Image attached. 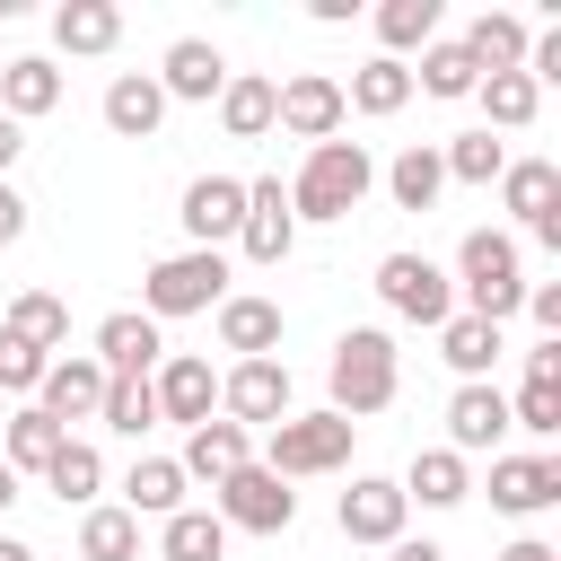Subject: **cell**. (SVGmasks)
Wrapping results in <instances>:
<instances>
[{
	"label": "cell",
	"mask_w": 561,
	"mask_h": 561,
	"mask_svg": "<svg viewBox=\"0 0 561 561\" xmlns=\"http://www.w3.org/2000/svg\"><path fill=\"white\" fill-rule=\"evenodd\" d=\"M438 167H447V184H491V175L508 167V149H500L491 131H465V140L438 149Z\"/></svg>",
	"instance_id": "obj_41"
},
{
	"label": "cell",
	"mask_w": 561,
	"mask_h": 561,
	"mask_svg": "<svg viewBox=\"0 0 561 561\" xmlns=\"http://www.w3.org/2000/svg\"><path fill=\"white\" fill-rule=\"evenodd\" d=\"M456 272H465V316H482V324H508V316L526 307V280H517V237H500V228H473V237L456 245Z\"/></svg>",
	"instance_id": "obj_4"
},
{
	"label": "cell",
	"mask_w": 561,
	"mask_h": 561,
	"mask_svg": "<svg viewBox=\"0 0 561 561\" xmlns=\"http://www.w3.org/2000/svg\"><path fill=\"white\" fill-rule=\"evenodd\" d=\"M158 88H167V96H184V105H210V96L228 88V61H219V44H202V35H175V44H167V70H158Z\"/></svg>",
	"instance_id": "obj_18"
},
{
	"label": "cell",
	"mask_w": 561,
	"mask_h": 561,
	"mask_svg": "<svg viewBox=\"0 0 561 561\" xmlns=\"http://www.w3.org/2000/svg\"><path fill=\"white\" fill-rule=\"evenodd\" d=\"M500 202H508L526 228L561 219V167H552V158H508V167H500Z\"/></svg>",
	"instance_id": "obj_21"
},
{
	"label": "cell",
	"mask_w": 561,
	"mask_h": 561,
	"mask_svg": "<svg viewBox=\"0 0 561 561\" xmlns=\"http://www.w3.org/2000/svg\"><path fill=\"white\" fill-rule=\"evenodd\" d=\"M289 517H298V491H289L280 473L237 465V473L219 482V526H245V535H289Z\"/></svg>",
	"instance_id": "obj_7"
},
{
	"label": "cell",
	"mask_w": 561,
	"mask_h": 561,
	"mask_svg": "<svg viewBox=\"0 0 561 561\" xmlns=\"http://www.w3.org/2000/svg\"><path fill=\"white\" fill-rule=\"evenodd\" d=\"M394 386H403V368H394V333L351 324V333L333 342V412L359 430L368 412H386V403H394Z\"/></svg>",
	"instance_id": "obj_2"
},
{
	"label": "cell",
	"mask_w": 561,
	"mask_h": 561,
	"mask_svg": "<svg viewBox=\"0 0 561 561\" xmlns=\"http://www.w3.org/2000/svg\"><path fill=\"white\" fill-rule=\"evenodd\" d=\"M561 500V456H491V508L535 517Z\"/></svg>",
	"instance_id": "obj_16"
},
{
	"label": "cell",
	"mask_w": 561,
	"mask_h": 561,
	"mask_svg": "<svg viewBox=\"0 0 561 561\" xmlns=\"http://www.w3.org/2000/svg\"><path fill=\"white\" fill-rule=\"evenodd\" d=\"M412 88H430V96H473V88H482V70H473V53H465V44H421Z\"/></svg>",
	"instance_id": "obj_38"
},
{
	"label": "cell",
	"mask_w": 561,
	"mask_h": 561,
	"mask_svg": "<svg viewBox=\"0 0 561 561\" xmlns=\"http://www.w3.org/2000/svg\"><path fill=\"white\" fill-rule=\"evenodd\" d=\"M508 430H535V438H561V386H543V377H526V386H517V403H508Z\"/></svg>",
	"instance_id": "obj_42"
},
{
	"label": "cell",
	"mask_w": 561,
	"mask_h": 561,
	"mask_svg": "<svg viewBox=\"0 0 561 561\" xmlns=\"http://www.w3.org/2000/svg\"><path fill=\"white\" fill-rule=\"evenodd\" d=\"M44 482L61 491V508H70V500L88 508V500L105 491V456H96L88 438H61V447H53V465H44Z\"/></svg>",
	"instance_id": "obj_34"
},
{
	"label": "cell",
	"mask_w": 561,
	"mask_h": 561,
	"mask_svg": "<svg viewBox=\"0 0 561 561\" xmlns=\"http://www.w3.org/2000/svg\"><path fill=\"white\" fill-rule=\"evenodd\" d=\"M114 35H123V9L114 0H61L53 9V44L61 53H114Z\"/></svg>",
	"instance_id": "obj_28"
},
{
	"label": "cell",
	"mask_w": 561,
	"mask_h": 561,
	"mask_svg": "<svg viewBox=\"0 0 561 561\" xmlns=\"http://www.w3.org/2000/svg\"><path fill=\"white\" fill-rule=\"evenodd\" d=\"M175 219H184V237H193V245H210V254H219V245L237 237V219H245V184H237V175H193Z\"/></svg>",
	"instance_id": "obj_12"
},
{
	"label": "cell",
	"mask_w": 561,
	"mask_h": 561,
	"mask_svg": "<svg viewBox=\"0 0 561 561\" xmlns=\"http://www.w3.org/2000/svg\"><path fill=\"white\" fill-rule=\"evenodd\" d=\"M386 193H394L403 210H430V202L447 193V167H438V149H430V140H412V149L386 167Z\"/></svg>",
	"instance_id": "obj_33"
},
{
	"label": "cell",
	"mask_w": 561,
	"mask_h": 561,
	"mask_svg": "<svg viewBox=\"0 0 561 561\" xmlns=\"http://www.w3.org/2000/svg\"><path fill=\"white\" fill-rule=\"evenodd\" d=\"M368 184H377V158L359 140H316L289 184V219H351L368 202Z\"/></svg>",
	"instance_id": "obj_1"
},
{
	"label": "cell",
	"mask_w": 561,
	"mask_h": 561,
	"mask_svg": "<svg viewBox=\"0 0 561 561\" xmlns=\"http://www.w3.org/2000/svg\"><path fill=\"white\" fill-rule=\"evenodd\" d=\"M26 237V202H18V184H0V245H18Z\"/></svg>",
	"instance_id": "obj_45"
},
{
	"label": "cell",
	"mask_w": 561,
	"mask_h": 561,
	"mask_svg": "<svg viewBox=\"0 0 561 561\" xmlns=\"http://www.w3.org/2000/svg\"><path fill=\"white\" fill-rule=\"evenodd\" d=\"M342 114H351L342 105V79H324V70H298L289 88H272V123L289 140H307V149L316 140H342Z\"/></svg>",
	"instance_id": "obj_8"
},
{
	"label": "cell",
	"mask_w": 561,
	"mask_h": 561,
	"mask_svg": "<svg viewBox=\"0 0 561 561\" xmlns=\"http://www.w3.org/2000/svg\"><path fill=\"white\" fill-rule=\"evenodd\" d=\"M149 394H158V421H184V430H202V421H210V403H219V377H210V359H193V351H167V359L149 368Z\"/></svg>",
	"instance_id": "obj_10"
},
{
	"label": "cell",
	"mask_w": 561,
	"mask_h": 561,
	"mask_svg": "<svg viewBox=\"0 0 561 561\" xmlns=\"http://www.w3.org/2000/svg\"><path fill=\"white\" fill-rule=\"evenodd\" d=\"M96 421H105V430H123V438L158 430V394H149V377H105V403H96Z\"/></svg>",
	"instance_id": "obj_40"
},
{
	"label": "cell",
	"mask_w": 561,
	"mask_h": 561,
	"mask_svg": "<svg viewBox=\"0 0 561 561\" xmlns=\"http://www.w3.org/2000/svg\"><path fill=\"white\" fill-rule=\"evenodd\" d=\"M500 561H561V552H552V543H543V535H517V543H508V552H500Z\"/></svg>",
	"instance_id": "obj_49"
},
{
	"label": "cell",
	"mask_w": 561,
	"mask_h": 561,
	"mask_svg": "<svg viewBox=\"0 0 561 561\" xmlns=\"http://www.w3.org/2000/svg\"><path fill=\"white\" fill-rule=\"evenodd\" d=\"M351 421L342 412H289V421H272V447H263V473H280V482H298V473H333V465H351Z\"/></svg>",
	"instance_id": "obj_5"
},
{
	"label": "cell",
	"mask_w": 561,
	"mask_h": 561,
	"mask_svg": "<svg viewBox=\"0 0 561 561\" xmlns=\"http://www.w3.org/2000/svg\"><path fill=\"white\" fill-rule=\"evenodd\" d=\"M377 44H386V61H403L412 44H438V0H386L377 9Z\"/></svg>",
	"instance_id": "obj_37"
},
{
	"label": "cell",
	"mask_w": 561,
	"mask_h": 561,
	"mask_svg": "<svg viewBox=\"0 0 561 561\" xmlns=\"http://www.w3.org/2000/svg\"><path fill=\"white\" fill-rule=\"evenodd\" d=\"M219 351L272 359V351H280V307H272V298H219Z\"/></svg>",
	"instance_id": "obj_25"
},
{
	"label": "cell",
	"mask_w": 561,
	"mask_h": 561,
	"mask_svg": "<svg viewBox=\"0 0 561 561\" xmlns=\"http://www.w3.org/2000/svg\"><path fill=\"white\" fill-rule=\"evenodd\" d=\"M394 491H403V500H421V508H456V500L473 491V473H465V456H456V447H421V456H412V473H403Z\"/></svg>",
	"instance_id": "obj_27"
},
{
	"label": "cell",
	"mask_w": 561,
	"mask_h": 561,
	"mask_svg": "<svg viewBox=\"0 0 561 561\" xmlns=\"http://www.w3.org/2000/svg\"><path fill=\"white\" fill-rule=\"evenodd\" d=\"M44 368H53L44 351H26L18 333H0V394H35V386H44Z\"/></svg>",
	"instance_id": "obj_43"
},
{
	"label": "cell",
	"mask_w": 561,
	"mask_h": 561,
	"mask_svg": "<svg viewBox=\"0 0 561 561\" xmlns=\"http://www.w3.org/2000/svg\"><path fill=\"white\" fill-rule=\"evenodd\" d=\"M123 508H131V517H175V508H184V465H175V456H140V465L123 473Z\"/></svg>",
	"instance_id": "obj_31"
},
{
	"label": "cell",
	"mask_w": 561,
	"mask_h": 561,
	"mask_svg": "<svg viewBox=\"0 0 561 561\" xmlns=\"http://www.w3.org/2000/svg\"><path fill=\"white\" fill-rule=\"evenodd\" d=\"M0 561H35V552H26V543H18V535H0Z\"/></svg>",
	"instance_id": "obj_50"
},
{
	"label": "cell",
	"mask_w": 561,
	"mask_h": 561,
	"mask_svg": "<svg viewBox=\"0 0 561 561\" xmlns=\"http://www.w3.org/2000/svg\"><path fill=\"white\" fill-rule=\"evenodd\" d=\"M237 245H245V263H289V245H298V219H289V193H280V175L245 184V219H237Z\"/></svg>",
	"instance_id": "obj_11"
},
{
	"label": "cell",
	"mask_w": 561,
	"mask_h": 561,
	"mask_svg": "<svg viewBox=\"0 0 561 561\" xmlns=\"http://www.w3.org/2000/svg\"><path fill=\"white\" fill-rule=\"evenodd\" d=\"M438 359L473 386V377H491L500 368V324H482V316H447L438 324Z\"/></svg>",
	"instance_id": "obj_30"
},
{
	"label": "cell",
	"mask_w": 561,
	"mask_h": 561,
	"mask_svg": "<svg viewBox=\"0 0 561 561\" xmlns=\"http://www.w3.org/2000/svg\"><path fill=\"white\" fill-rule=\"evenodd\" d=\"M105 377H149L158 359H167V342H158V324L140 316V307H123V316H105L96 324V351H88Z\"/></svg>",
	"instance_id": "obj_14"
},
{
	"label": "cell",
	"mask_w": 561,
	"mask_h": 561,
	"mask_svg": "<svg viewBox=\"0 0 561 561\" xmlns=\"http://www.w3.org/2000/svg\"><path fill=\"white\" fill-rule=\"evenodd\" d=\"M158 123H167V88H158L149 70H123V79L105 88V131H114V140H149Z\"/></svg>",
	"instance_id": "obj_20"
},
{
	"label": "cell",
	"mask_w": 561,
	"mask_h": 561,
	"mask_svg": "<svg viewBox=\"0 0 561 561\" xmlns=\"http://www.w3.org/2000/svg\"><path fill=\"white\" fill-rule=\"evenodd\" d=\"M18 149H26V123H9V114H0V184H9V167H18Z\"/></svg>",
	"instance_id": "obj_48"
},
{
	"label": "cell",
	"mask_w": 561,
	"mask_h": 561,
	"mask_svg": "<svg viewBox=\"0 0 561 561\" xmlns=\"http://www.w3.org/2000/svg\"><path fill=\"white\" fill-rule=\"evenodd\" d=\"M96 403H105V368H96L88 351L53 359V368H44V386H35V412H53L61 430H70V421H96Z\"/></svg>",
	"instance_id": "obj_15"
},
{
	"label": "cell",
	"mask_w": 561,
	"mask_h": 561,
	"mask_svg": "<svg viewBox=\"0 0 561 561\" xmlns=\"http://www.w3.org/2000/svg\"><path fill=\"white\" fill-rule=\"evenodd\" d=\"M158 552H167V561H219V552H228V526H219L210 508H175V517L158 526Z\"/></svg>",
	"instance_id": "obj_36"
},
{
	"label": "cell",
	"mask_w": 561,
	"mask_h": 561,
	"mask_svg": "<svg viewBox=\"0 0 561 561\" xmlns=\"http://www.w3.org/2000/svg\"><path fill=\"white\" fill-rule=\"evenodd\" d=\"M219 298H228V254H210V245H184V254H167V263L140 272V316H149V324L202 316V307H219Z\"/></svg>",
	"instance_id": "obj_3"
},
{
	"label": "cell",
	"mask_w": 561,
	"mask_h": 561,
	"mask_svg": "<svg viewBox=\"0 0 561 561\" xmlns=\"http://www.w3.org/2000/svg\"><path fill=\"white\" fill-rule=\"evenodd\" d=\"M0 421H9V412H0Z\"/></svg>",
	"instance_id": "obj_52"
},
{
	"label": "cell",
	"mask_w": 561,
	"mask_h": 561,
	"mask_svg": "<svg viewBox=\"0 0 561 561\" xmlns=\"http://www.w3.org/2000/svg\"><path fill=\"white\" fill-rule=\"evenodd\" d=\"M473 96H482V114H491L500 131H526V123H535V96H543V88H535L526 70H491V79H482Z\"/></svg>",
	"instance_id": "obj_39"
},
{
	"label": "cell",
	"mask_w": 561,
	"mask_h": 561,
	"mask_svg": "<svg viewBox=\"0 0 561 561\" xmlns=\"http://www.w3.org/2000/svg\"><path fill=\"white\" fill-rule=\"evenodd\" d=\"M175 465H184V482H228L237 465H254V438H245L237 421H202V430L184 438Z\"/></svg>",
	"instance_id": "obj_23"
},
{
	"label": "cell",
	"mask_w": 561,
	"mask_h": 561,
	"mask_svg": "<svg viewBox=\"0 0 561 561\" xmlns=\"http://www.w3.org/2000/svg\"><path fill=\"white\" fill-rule=\"evenodd\" d=\"M526 377H543V386H561V342H543V351H526Z\"/></svg>",
	"instance_id": "obj_47"
},
{
	"label": "cell",
	"mask_w": 561,
	"mask_h": 561,
	"mask_svg": "<svg viewBox=\"0 0 561 561\" xmlns=\"http://www.w3.org/2000/svg\"><path fill=\"white\" fill-rule=\"evenodd\" d=\"M9 500H18V473H9V465H0V508H9Z\"/></svg>",
	"instance_id": "obj_51"
},
{
	"label": "cell",
	"mask_w": 561,
	"mask_h": 561,
	"mask_svg": "<svg viewBox=\"0 0 561 561\" xmlns=\"http://www.w3.org/2000/svg\"><path fill=\"white\" fill-rule=\"evenodd\" d=\"M403 508H412V500H403L386 473H359V482L342 491V508H333V517H342V535H351V543H394V535H403Z\"/></svg>",
	"instance_id": "obj_17"
},
{
	"label": "cell",
	"mask_w": 561,
	"mask_h": 561,
	"mask_svg": "<svg viewBox=\"0 0 561 561\" xmlns=\"http://www.w3.org/2000/svg\"><path fill=\"white\" fill-rule=\"evenodd\" d=\"M342 105H359L368 123L403 114V105H412V61H386V53H377V61H359V70H351V88H342Z\"/></svg>",
	"instance_id": "obj_26"
},
{
	"label": "cell",
	"mask_w": 561,
	"mask_h": 561,
	"mask_svg": "<svg viewBox=\"0 0 561 561\" xmlns=\"http://www.w3.org/2000/svg\"><path fill=\"white\" fill-rule=\"evenodd\" d=\"M61 438H70V430H61L53 412H35V403H18V412L0 421V465H9L18 482H26V473H44V465H53V447H61Z\"/></svg>",
	"instance_id": "obj_22"
},
{
	"label": "cell",
	"mask_w": 561,
	"mask_h": 561,
	"mask_svg": "<svg viewBox=\"0 0 561 561\" xmlns=\"http://www.w3.org/2000/svg\"><path fill=\"white\" fill-rule=\"evenodd\" d=\"M456 44H465V53H473V70L491 79V70H526V44H535V35H526V18H508V9H482V18H473Z\"/></svg>",
	"instance_id": "obj_24"
},
{
	"label": "cell",
	"mask_w": 561,
	"mask_h": 561,
	"mask_svg": "<svg viewBox=\"0 0 561 561\" xmlns=\"http://www.w3.org/2000/svg\"><path fill=\"white\" fill-rule=\"evenodd\" d=\"M386 561H447V552H438L430 535H394V543H386Z\"/></svg>",
	"instance_id": "obj_46"
},
{
	"label": "cell",
	"mask_w": 561,
	"mask_h": 561,
	"mask_svg": "<svg viewBox=\"0 0 561 561\" xmlns=\"http://www.w3.org/2000/svg\"><path fill=\"white\" fill-rule=\"evenodd\" d=\"M219 412L237 421V430H272V421H289V368L280 359H237L228 377H219Z\"/></svg>",
	"instance_id": "obj_9"
},
{
	"label": "cell",
	"mask_w": 561,
	"mask_h": 561,
	"mask_svg": "<svg viewBox=\"0 0 561 561\" xmlns=\"http://www.w3.org/2000/svg\"><path fill=\"white\" fill-rule=\"evenodd\" d=\"M0 333H18L26 351H44V359H53V351L70 342V307H61L53 289H26V298H9V316H0Z\"/></svg>",
	"instance_id": "obj_29"
},
{
	"label": "cell",
	"mask_w": 561,
	"mask_h": 561,
	"mask_svg": "<svg viewBox=\"0 0 561 561\" xmlns=\"http://www.w3.org/2000/svg\"><path fill=\"white\" fill-rule=\"evenodd\" d=\"M79 561H140V517L131 508H88L79 517Z\"/></svg>",
	"instance_id": "obj_35"
},
{
	"label": "cell",
	"mask_w": 561,
	"mask_h": 561,
	"mask_svg": "<svg viewBox=\"0 0 561 561\" xmlns=\"http://www.w3.org/2000/svg\"><path fill=\"white\" fill-rule=\"evenodd\" d=\"M377 298L412 324H447L456 316V280L430 263V254H377Z\"/></svg>",
	"instance_id": "obj_6"
},
{
	"label": "cell",
	"mask_w": 561,
	"mask_h": 561,
	"mask_svg": "<svg viewBox=\"0 0 561 561\" xmlns=\"http://www.w3.org/2000/svg\"><path fill=\"white\" fill-rule=\"evenodd\" d=\"M53 105H61V70H53L44 53L0 61V114H9V123H35V114H53Z\"/></svg>",
	"instance_id": "obj_19"
},
{
	"label": "cell",
	"mask_w": 561,
	"mask_h": 561,
	"mask_svg": "<svg viewBox=\"0 0 561 561\" xmlns=\"http://www.w3.org/2000/svg\"><path fill=\"white\" fill-rule=\"evenodd\" d=\"M500 438H508V394H500L491 377L456 386V394H447V447H456V456H482V447H500Z\"/></svg>",
	"instance_id": "obj_13"
},
{
	"label": "cell",
	"mask_w": 561,
	"mask_h": 561,
	"mask_svg": "<svg viewBox=\"0 0 561 561\" xmlns=\"http://www.w3.org/2000/svg\"><path fill=\"white\" fill-rule=\"evenodd\" d=\"M219 131H228V140H263V131H272V79L228 70V88H219Z\"/></svg>",
	"instance_id": "obj_32"
},
{
	"label": "cell",
	"mask_w": 561,
	"mask_h": 561,
	"mask_svg": "<svg viewBox=\"0 0 561 561\" xmlns=\"http://www.w3.org/2000/svg\"><path fill=\"white\" fill-rule=\"evenodd\" d=\"M526 316H535V324H543V333L561 342V280H543V289H526Z\"/></svg>",
	"instance_id": "obj_44"
}]
</instances>
